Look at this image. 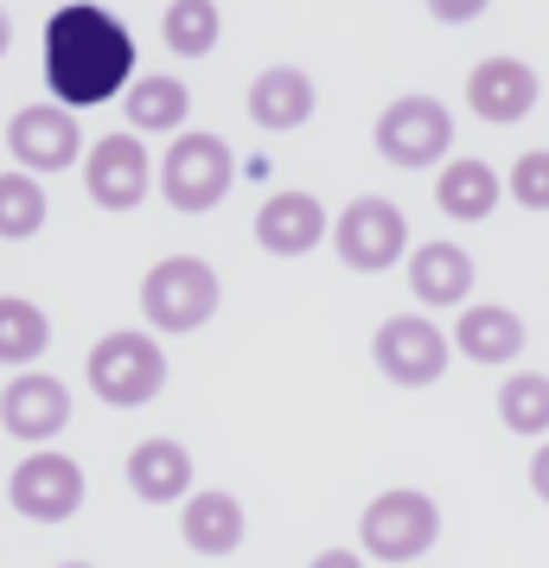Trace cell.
Here are the masks:
<instances>
[{
    "label": "cell",
    "instance_id": "obj_4",
    "mask_svg": "<svg viewBox=\"0 0 549 568\" xmlns=\"http://www.w3.org/2000/svg\"><path fill=\"white\" fill-rule=\"evenodd\" d=\"M83 377L96 389V403L109 409H148L160 389H166V352H160L154 333H103L90 345V358H83Z\"/></svg>",
    "mask_w": 549,
    "mask_h": 568
},
{
    "label": "cell",
    "instance_id": "obj_31",
    "mask_svg": "<svg viewBox=\"0 0 549 568\" xmlns=\"http://www.w3.org/2000/svg\"><path fill=\"white\" fill-rule=\"evenodd\" d=\"M58 568H96V562H58Z\"/></svg>",
    "mask_w": 549,
    "mask_h": 568
},
{
    "label": "cell",
    "instance_id": "obj_18",
    "mask_svg": "<svg viewBox=\"0 0 549 568\" xmlns=\"http://www.w3.org/2000/svg\"><path fill=\"white\" fill-rule=\"evenodd\" d=\"M409 294H416L421 307H467L472 256L460 243H447V236L416 243V250H409Z\"/></svg>",
    "mask_w": 549,
    "mask_h": 568
},
{
    "label": "cell",
    "instance_id": "obj_30",
    "mask_svg": "<svg viewBox=\"0 0 549 568\" xmlns=\"http://www.w3.org/2000/svg\"><path fill=\"white\" fill-rule=\"evenodd\" d=\"M13 52V13H7V7H0V58Z\"/></svg>",
    "mask_w": 549,
    "mask_h": 568
},
{
    "label": "cell",
    "instance_id": "obj_19",
    "mask_svg": "<svg viewBox=\"0 0 549 568\" xmlns=\"http://www.w3.org/2000/svg\"><path fill=\"white\" fill-rule=\"evenodd\" d=\"M523 320L511 307H498V301H479V307H460L454 320V352L472 364H511L523 352Z\"/></svg>",
    "mask_w": 549,
    "mask_h": 568
},
{
    "label": "cell",
    "instance_id": "obj_1",
    "mask_svg": "<svg viewBox=\"0 0 549 568\" xmlns=\"http://www.w3.org/2000/svg\"><path fill=\"white\" fill-rule=\"evenodd\" d=\"M45 83H52V103H64L71 115L129 97V83H134L129 27L109 7H96V0L58 7L45 20Z\"/></svg>",
    "mask_w": 549,
    "mask_h": 568
},
{
    "label": "cell",
    "instance_id": "obj_28",
    "mask_svg": "<svg viewBox=\"0 0 549 568\" xmlns=\"http://www.w3.org/2000/svg\"><path fill=\"white\" fill-rule=\"evenodd\" d=\"M530 491H537V498L549 505V440L537 447V454H530Z\"/></svg>",
    "mask_w": 549,
    "mask_h": 568
},
{
    "label": "cell",
    "instance_id": "obj_13",
    "mask_svg": "<svg viewBox=\"0 0 549 568\" xmlns=\"http://www.w3.org/2000/svg\"><path fill=\"white\" fill-rule=\"evenodd\" d=\"M333 236V217H326V205H319L314 192H301V185H288V192H268L256 211V243L268 250V256H314L319 243Z\"/></svg>",
    "mask_w": 549,
    "mask_h": 568
},
{
    "label": "cell",
    "instance_id": "obj_6",
    "mask_svg": "<svg viewBox=\"0 0 549 568\" xmlns=\"http://www.w3.org/2000/svg\"><path fill=\"white\" fill-rule=\"evenodd\" d=\"M370 141H377V154L390 160V166H403V173H428V166H441L447 148H454V115H447L441 97L409 90V97L384 103Z\"/></svg>",
    "mask_w": 549,
    "mask_h": 568
},
{
    "label": "cell",
    "instance_id": "obj_8",
    "mask_svg": "<svg viewBox=\"0 0 549 568\" xmlns=\"http://www.w3.org/2000/svg\"><path fill=\"white\" fill-rule=\"evenodd\" d=\"M370 358H377V371L396 389H428V384H441L447 358H454V338L428 313H390L377 326V338H370Z\"/></svg>",
    "mask_w": 549,
    "mask_h": 568
},
{
    "label": "cell",
    "instance_id": "obj_9",
    "mask_svg": "<svg viewBox=\"0 0 549 568\" xmlns=\"http://www.w3.org/2000/svg\"><path fill=\"white\" fill-rule=\"evenodd\" d=\"M7 154L20 173L32 180H52V173H71L83 160V129L78 115L64 103H27L13 109V122H7Z\"/></svg>",
    "mask_w": 549,
    "mask_h": 568
},
{
    "label": "cell",
    "instance_id": "obj_11",
    "mask_svg": "<svg viewBox=\"0 0 549 568\" xmlns=\"http://www.w3.org/2000/svg\"><path fill=\"white\" fill-rule=\"evenodd\" d=\"M7 498L32 524H64V517L83 511V466L71 454H58V447H32L27 460L13 466Z\"/></svg>",
    "mask_w": 549,
    "mask_h": 568
},
{
    "label": "cell",
    "instance_id": "obj_25",
    "mask_svg": "<svg viewBox=\"0 0 549 568\" xmlns=\"http://www.w3.org/2000/svg\"><path fill=\"white\" fill-rule=\"evenodd\" d=\"M498 422L511 435H549V377L543 371H511L498 384Z\"/></svg>",
    "mask_w": 549,
    "mask_h": 568
},
{
    "label": "cell",
    "instance_id": "obj_16",
    "mask_svg": "<svg viewBox=\"0 0 549 568\" xmlns=\"http://www.w3.org/2000/svg\"><path fill=\"white\" fill-rule=\"evenodd\" d=\"M129 491L141 505H185L192 498V447L173 435H148L141 447H129Z\"/></svg>",
    "mask_w": 549,
    "mask_h": 568
},
{
    "label": "cell",
    "instance_id": "obj_2",
    "mask_svg": "<svg viewBox=\"0 0 549 568\" xmlns=\"http://www.w3.org/2000/svg\"><path fill=\"white\" fill-rule=\"evenodd\" d=\"M160 199L173 211H185V217H205V211H217L224 199H231L236 185V154L224 134L211 129H185L166 141V154H160Z\"/></svg>",
    "mask_w": 549,
    "mask_h": 568
},
{
    "label": "cell",
    "instance_id": "obj_27",
    "mask_svg": "<svg viewBox=\"0 0 549 568\" xmlns=\"http://www.w3.org/2000/svg\"><path fill=\"white\" fill-rule=\"evenodd\" d=\"M428 7V20H441V27H467V20H479L492 0H421Z\"/></svg>",
    "mask_w": 549,
    "mask_h": 568
},
{
    "label": "cell",
    "instance_id": "obj_7",
    "mask_svg": "<svg viewBox=\"0 0 549 568\" xmlns=\"http://www.w3.org/2000/svg\"><path fill=\"white\" fill-rule=\"evenodd\" d=\"M333 250H339V262L352 275H384V268H396L409 256V217H403V205L365 192V199H352L333 217Z\"/></svg>",
    "mask_w": 549,
    "mask_h": 568
},
{
    "label": "cell",
    "instance_id": "obj_15",
    "mask_svg": "<svg viewBox=\"0 0 549 568\" xmlns=\"http://www.w3.org/2000/svg\"><path fill=\"white\" fill-rule=\"evenodd\" d=\"M180 537L192 556H236L243 537H250V517H243V498L224 486H199L180 505Z\"/></svg>",
    "mask_w": 549,
    "mask_h": 568
},
{
    "label": "cell",
    "instance_id": "obj_10",
    "mask_svg": "<svg viewBox=\"0 0 549 568\" xmlns=\"http://www.w3.org/2000/svg\"><path fill=\"white\" fill-rule=\"evenodd\" d=\"M160 180V166L148 160V141L134 129L103 134L90 154H83V192L96 211H134L148 199V185Z\"/></svg>",
    "mask_w": 549,
    "mask_h": 568
},
{
    "label": "cell",
    "instance_id": "obj_14",
    "mask_svg": "<svg viewBox=\"0 0 549 568\" xmlns=\"http://www.w3.org/2000/svg\"><path fill=\"white\" fill-rule=\"evenodd\" d=\"M467 109L492 129H511L537 109V71L523 58H479L467 78Z\"/></svg>",
    "mask_w": 549,
    "mask_h": 568
},
{
    "label": "cell",
    "instance_id": "obj_20",
    "mask_svg": "<svg viewBox=\"0 0 549 568\" xmlns=\"http://www.w3.org/2000/svg\"><path fill=\"white\" fill-rule=\"evenodd\" d=\"M498 192H505V180H498L486 160H447L441 180H435V205L454 224H479V217H492Z\"/></svg>",
    "mask_w": 549,
    "mask_h": 568
},
{
    "label": "cell",
    "instance_id": "obj_17",
    "mask_svg": "<svg viewBox=\"0 0 549 568\" xmlns=\"http://www.w3.org/2000/svg\"><path fill=\"white\" fill-rule=\"evenodd\" d=\"M314 103H319V90H314V78H307L301 64H268V71L250 83V122L268 129V134L307 129Z\"/></svg>",
    "mask_w": 549,
    "mask_h": 568
},
{
    "label": "cell",
    "instance_id": "obj_29",
    "mask_svg": "<svg viewBox=\"0 0 549 568\" xmlns=\"http://www.w3.org/2000/svg\"><path fill=\"white\" fill-rule=\"evenodd\" d=\"M307 568H365V556H358V549H319Z\"/></svg>",
    "mask_w": 549,
    "mask_h": 568
},
{
    "label": "cell",
    "instance_id": "obj_24",
    "mask_svg": "<svg viewBox=\"0 0 549 568\" xmlns=\"http://www.w3.org/2000/svg\"><path fill=\"white\" fill-rule=\"evenodd\" d=\"M45 217H52V199H45V185L32 180V173H0V236L7 243H27V236L45 231Z\"/></svg>",
    "mask_w": 549,
    "mask_h": 568
},
{
    "label": "cell",
    "instance_id": "obj_21",
    "mask_svg": "<svg viewBox=\"0 0 549 568\" xmlns=\"http://www.w3.org/2000/svg\"><path fill=\"white\" fill-rule=\"evenodd\" d=\"M122 109H129V129H134V134H185L192 90H185L180 78H160V71H148V78L129 83Z\"/></svg>",
    "mask_w": 549,
    "mask_h": 568
},
{
    "label": "cell",
    "instance_id": "obj_5",
    "mask_svg": "<svg viewBox=\"0 0 549 568\" xmlns=\"http://www.w3.org/2000/svg\"><path fill=\"white\" fill-rule=\"evenodd\" d=\"M358 542H365V556L390 568H409L416 556H428L435 542H441V505L416 486H390L377 491L358 517Z\"/></svg>",
    "mask_w": 549,
    "mask_h": 568
},
{
    "label": "cell",
    "instance_id": "obj_26",
    "mask_svg": "<svg viewBox=\"0 0 549 568\" xmlns=\"http://www.w3.org/2000/svg\"><path fill=\"white\" fill-rule=\"evenodd\" d=\"M505 192H511L523 211H549V148L518 154V166L505 173Z\"/></svg>",
    "mask_w": 549,
    "mask_h": 568
},
{
    "label": "cell",
    "instance_id": "obj_3",
    "mask_svg": "<svg viewBox=\"0 0 549 568\" xmlns=\"http://www.w3.org/2000/svg\"><path fill=\"white\" fill-rule=\"evenodd\" d=\"M224 307V282L205 256H160L141 275V313L148 333H199Z\"/></svg>",
    "mask_w": 549,
    "mask_h": 568
},
{
    "label": "cell",
    "instance_id": "obj_12",
    "mask_svg": "<svg viewBox=\"0 0 549 568\" xmlns=\"http://www.w3.org/2000/svg\"><path fill=\"white\" fill-rule=\"evenodd\" d=\"M0 428L27 447H52V435L71 428V384H58L52 371H20L0 384Z\"/></svg>",
    "mask_w": 549,
    "mask_h": 568
},
{
    "label": "cell",
    "instance_id": "obj_22",
    "mask_svg": "<svg viewBox=\"0 0 549 568\" xmlns=\"http://www.w3.org/2000/svg\"><path fill=\"white\" fill-rule=\"evenodd\" d=\"M45 345H52L45 307H32L27 294H0V364L27 371V364L45 358Z\"/></svg>",
    "mask_w": 549,
    "mask_h": 568
},
{
    "label": "cell",
    "instance_id": "obj_23",
    "mask_svg": "<svg viewBox=\"0 0 549 568\" xmlns=\"http://www.w3.org/2000/svg\"><path fill=\"white\" fill-rule=\"evenodd\" d=\"M160 39H166V52L173 58H211L217 52V39H224V13H217V0H173V7L160 13Z\"/></svg>",
    "mask_w": 549,
    "mask_h": 568
}]
</instances>
